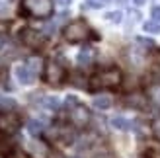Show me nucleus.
<instances>
[{
	"mask_svg": "<svg viewBox=\"0 0 160 158\" xmlns=\"http://www.w3.org/2000/svg\"><path fill=\"white\" fill-rule=\"evenodd\" d=\"M41 106L55 111V109H59V100L55 96H45V98H41Z\"/></svg>",
	"mask_w": 160,
	"mask_h": 158,
	"instance_id": "15",
	"label": "nucleus"
},
{
	"mask_svg": "<svg viewBox=\"0 0 160 158\" xmlns=\"http://www.w3.org/2000/svg\"><path fill=\"white\" fill-rule=\"evenodd\" d=\"M147 94H148V101L152 104L156 109H160V82H152L148 86V90H147Z\"/></svg>",
	"mask_w": 160,
	"mask_h": 158,
	"instance_id": "10",
	"label": "nucleus"
},
{
	"mask_svg": "<svg viewBox=\"0 0 160 158\" xmlns=\"http://www.w3.org/2000/svg\"><path fill=\"white\" fill-rule=\"evenodd\" d=\"M121 70L117 67H106V68H100L98 72H94L90 76V82H88V90H103V88H115V86L121 84Z\"/></svg>",
	"mask_w": 160,
	"mask_h": 158,
	"instance_id": "1",
	"label": "nucleus"
},
{
	"mask_svg": "<svg viewBox=\"0 0 160 158\" xmlns=\"http://www.w3.org/2000/svg\"><path fill=\"white\" fill-rule=\"evenodd\" d=\"M127 104H129V106H133V107H139V109H142V107H145V101L141 100V96H131L129 100H127Z\"/></svg>",
	"mask_w": 160,
	"mask_h": 158,
	"instance_id": "19",
	"label": "nucleus"
},
{
	"mask_svg": "<svg viewBox=\"0 0 160 158\" xmlns=\"http://www.w3.org/2000/svg\"><path fill=\"white\" fill-rule=\"evenodd\" d=\"M6 31H8V23L0 22V35H6Z\"/></svg>",
	"mask_w": 160,
	"mask_h": 158,
	"instance_id": "25",
	"label": "nucleus"
},
{
	"mask_svg": "<svg viewBox=\"0 0 160 158\" xmlns=\"http://www.w3.org/2000/svg\"><path fill=\"white\" fill-rule=\"evenodd\" d=\"M28 131L31 133V135H41L43 133V123L37 121V119H29L28 121Z\"/></svg>",
	"mask_w": 160,
	"mask_h": 158,
	"instance_id": "14",
	"label": "nucleus"
},
{
	"mask_svg": "<svg viewBox=\"0 0 160 158\" xmlns=\"http://www.w3.org/2000/svg\"><path fill=\"white\" fill-rule=\"evenodd\" d=\"M150 14H152L154 22H158V23H160V8H158V6H154V8H152V12H150Z\"/></svg>",
	"mask_w": 160,
	"mask_h": 158,
	"instance_id": "23",
	"label": "nucleus"
},
{
	"mask_svg": "<svg viewBox=\"0 0 160 158\" xmlns=\"http://www.w3.org/2000/svg\"><path fill=\"white\" fill-rule=\"evenodd\" d=\"M111 125H113L115 129H119V131L133 129V123L129 119H125V117H113V119H111Z\"/></svg>",
	"mask_w": 160,
	"mask_h": 158,
	"instance_id": "12",
	"label": "nucleus"
},
{
	"mask_svg": "<svg viewBox=\"0 0 160 158\" xmlns=\"http://www.w3.org/2000/svg\"><path fill=\"white\" fill-rule=\"evenodd\" d=\"M20 127H22V117L16 111H2L0 113V133L14 135Z\"/></svg>",
	"mask_w": 160,
	"mask_h": 158,
	"instance_id": "7",
	"label": "nucleus"
},
{
	"mask_svg": "<svg viewBox=\"0 0 160 158\" xmlns=\"http://www.w3.org/2000/svg\"><path fill=\"white\" fill-rule=\"evenodd\" d=\"M55 137H57V141H59V143H62V145H72L74 143V133L70 131L68 127H57Z\"/></svg>",
	"mask_w": 160,
	"mask_h": 158,
	"instance_id": "11",
	"label": "nucleus"
},
{
	"mask_svg": "<svg viewBox=\"0 0 160 158\" xmlns=\"http://www.w3.org/2000/svg\"><path fill=\"white\" fill-rule=\"evenodd\" d=\"M133 2H135V4H137V6H141V4H145V2H147V0H133Z\"/></svg>",
	"mask_w": 160,
	"mask_h": 158,
	"instance_id": "28",
	"label": "nucleus"
},
{
	"mask_svg": "<svg viewBox=\"0 0 160 158\" xmlns=\"http://www.w3.org/2000/svg\"><path fill=\"white\" fill-rule=\"evenodd\" d=\"M94 57H96V51L92 49V47H84V49L78 53L76 61H78L80 67H88V65H92V62H94Z\"/></svg>",
	"mask_w": 160,
	"mask_h": 158,
	"instance_id": "9",
	"label": "nucleus"
},
{
	"mask_svg": "<svg viewBox=\"0 0 160 158\" xmlns=\"http://www.w3.org/2000/svg\"><path fill=\"white\" fill-rule=\"evenodd\" d=\"M106 18L109 20V22H121V12H109V14H106Z\"/></svg>",
	"mask_w": 160,
	"mask_h": 158,
	"instance_id": "21",
	"label": "nucleus"
},
{
	"mask_svg": "<svg viewBox=\"0 0 160 158\" xmlns=\"http://www.w3.org/2000/svg\"><path fill=\"white\" fill-rule=\"evenodd\" d=\"M0 10H4V6H2V4H0Z\"/></svg>",
	"mask_w": 160,
	"mask_h": 158,
	"instance_id": "30",
	"label": "nucleus"
},
{
	"mask_svg": "<svg viewBox=\"0 0 160 158\" xmlns=\"http://www.w3.org/2000/svg\"><path fill=\"white\" fill-rule=\"evenodd\" d=\"M142 29L147 31V33H160V23L150 20V22H145V26H142Z\"/></svg>",
	"mask_w": 160,
	"mask_h": 158,
	"instance_id": "17",
	"label": "nucleus"
},
{
	"mask_svg": "<svg viewBox=\"0 0 160 158\" xmlns=\"http://www.w3.org/2000/svg\"><path fill=\"white\" fill-rule=\"evenodd\" d=\"M150 131H152V135L160 141V117L152 121V125H150Z\"/></svg>",
	"mask_w": 160,
	"mask_h": 158,
	"instance_id": "20",
	"label": "nucleus"
},
{
	"mask_svg": "<svg viewBox=\"0 0 160 158\" xmlns=\"http://www.w3.org/2000/svg\"><path fill=\"white\" fill-rule=\"evenodd\" d=\"M18 37H20L22 45H26L28 49H41V45L45 43V35L31 27H22L18 31Z\"/></svg>",
	"mask_w": 160,
	"mask_h": 158,
	"instance_id": "6",
	"label": "nucleus"
},
{
	"mask_svg": "<svg viewBox=\"0 0 160 158\" xmlns=\"http://www.w3.org/2000/svg\"><path fill=\"white\" fill-rule=\"evenodd\" d=\"M65 106L68 109V117H70V123L78 129H84L88 123H90V111L84 104H80L76 96H68Z\"/></svg>",
	"mask_w": 160,
	"mask_h": 158,
	"instance_id": "3",
	"label": "nucleus"
},
{
	"mask_svg": "<svg viewBox=\"0 0 160 158\" xmlns=\"http://www.w3.org/2000/svg\"><path fill=\"white\" fill-rule=\"evenodd\" d=\"M0 107L4 109V111H12V109H16V101L12 98H4L0 96Z\"/></svg>",
	"mask_w": 160,
	"mask_h": 158,
	"instance_id": "16",
	"label": "nucleus"
},
{
	"mask_svg": "<svg viewBox=\"0 0 160 158\" xmlns=\"http://www.w3.org/2000/svg\"><path fill=\"white\" fill-rule=\"evenodd\" d=\"M88 33H90V27H88V23L84 20H74V22H70L68 26L62 29V35H65V39L68 43L84 41V39L88 37Z\"/></svg>",
	"mask_w": 160,
	"mask_h": 158,
	"instance_id": "5",
	"label": "nucleus"
},
{
	"mask_svg": "<svg viewBox=\"0 0 160 158\" xmlns=\"http://www.w3.org/2000/svg\"><path fill=\"white\" fill-rule=\"evenodd\" d=\"M43 78H45V82L47 84H51V86H61L62 80L67 78V68L61 65L59 61H47L45 62V70H43Z\"/></svg>",
	"mask_w": 160,
	"mask_h": 158,
	"instance_id": "4",
	"label": "nucleus"
},
{
	"mask_svg": "<svg viewBox=\"0 0 160 158\" xmlns=\"http://www.w3.org/2000/svg\"><path fill=\"white\" fill-rule=\"evenodd\" d=\"M16 76H18V80H20L22 84H33V82H35V78H37V74H35L28 65H20V67H16Z\"/></svg>",
	"mask_w": 160,
	"mask_h": 158,
	"instance_id": "8",
	"label": "nucleus"
},
{
	"mask_svg": "<svg viewBox=\"0 0 160 158\" xmlns=\"http://www.w3.org/2000/svg\"><path fill=\"white\" fill-rule=\"evenodd\" d=\"M111 104H113V101H111V98L106 96V94L94 98V107H98V109H108V107H111Z\"/></svg>",
	"mask_w": 160,
	"mask_h": 158,
	"instance_id": "13",
	"label": "nucleus"
},
{
	"mask_svg": "<svg viewBox=\"0 0 160 158\" xmlns=\"http://www.w3.org/2000/svg\"><path fill=\"white\" fill-rule=\"evenodd\" d=\"M57 2H59V4H62V6H67V4L72 2V0H57Z\"/></svg>",
	"mask_w": 160,
	"mask_h": 158,
	"instance_id": "26",
	"label": "nucleus"
},
{
	"mask_svg": "<svg viewBox=\"0 0 160 158\" xmlns=\"http://www.w3.org/2000/svg\"><path fill=\"white\" fill-rule=\"evenodd\" d=\"M139 43H142L145 47H154V43L150 41V39H145V37H139Z\"/></svg>",
	"mask_w": 160,
	"mask_h": 158,
	"instance_id": "24",
	"label": "nucleus"
},
{
	"mask_svg": "<svg viewBox=\"0 0 160 158\" xmlns=\"http://www.w3.org/2000/svg\"><path fill=\"white\" fill-rule=\"evenodd\" d=\"M20 12L33 20H47L53 14V0H22Z\"/></svg>",
	"mask_w": 160,
	"mask_h": 158,
	"instance_id": "2",
	"label": "nucleus"
},
{
	"mask_svg": "<svg viewBox=\"0 0 160 158\" xmlns=\"http://www.w3.org/2000/svg\"><path fill=\"white\" fill-rule=\"evenodd\" d=\"M26 65H28L31 70H33L35 74H39V72H41V65H43V61H41V59H37V57H33V59H29Z\"/></svg>",
	"mask_w": 160,
	"mask_h": 158,
	"instance_id": "18",
	"label": "nucleus"
},
{
	"mask_svg": "<svg viewBox=\"0 0 160 158\" xmlns=\"http://www.w3.org/2000/svg\"><path fill=\"white\" fill-rule=\"evenodd\" d=\"M92 158H109V156H108V154H102V152H100V154H94Z\"/></svg>",
	"mask_w": 160,
	"mask_h": 158,
	"instance_id": "27",
	"label": "nucleus"
},
{
	"mask_svg": "<svg viewBox=\"0 0 160 158\" xmlns=\"http://www.w3.org/2000/svg\"><path fill=\"white\" fill-rule=\"evenodd\" d=\"M51 158H62V156H59V154H53V156H51Z\"/></svg>",
	"mask_w": 160,
	"mask_h": 158,
	"instance_id": "29",
	"label": "nucleus"
},
{
	"mask_svg": "<svg viewBox=\"0 0 160 158\" xmlns=\"http://www.w3.org/2000/svg\"><path fill=\"white\" fill-rule=\"evenodd\" d=\"M6 158H23V154L20 151H8L6 152Z\"/></svg>",
	"mask_w": 160,
	"mask_h": 158,
	"instance_id": "22",
	"label": "nucleus"
}]
</instances>
